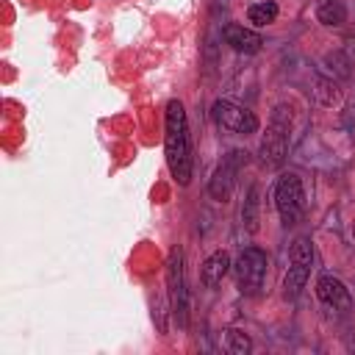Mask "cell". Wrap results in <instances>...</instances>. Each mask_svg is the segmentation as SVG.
I'll use <instances>...</instances> for the list:
<instances>
[{
  "mask_svg": "<svg viewBox=\"0 0 355 355\" xmlns=\"http://www.w3.org/2000/svg\"><path fill=\"white\" fill-rule=\"evenodd\" d=\"M164 153H166V166L172 178L180 186H189L191 180V141H189V122H186V108L180 100L166 103V133H164Z\"/></svg>",
  "mask_w": 355,
  "mask_h": 355,
  "instance_id": "6da1fadb",
  "label": "cell"
},
{
  "mask_svg": "<svg viewBox=\"0 0 355 355\" xmlns=\"http://www.w3.org/2000/svg\"><path fill=\"white\" fill-rule=\"evenodd\" d=\"M288 139H291V108L277 105L272 111L266 136L261 141V161L266 166H280L286 161V153H288Z\"/></svg>",
  "mask_w": 355,
  "mask_h": 355,
  "instance_id": "7a4b0ae2",
  "label": "cell"
},
{
  "mask_svg": "<svg viewBox=\"0 0 355 355\" xmlns=\"http://www.w3.org/2000/svg\"><path fill=\"white\" fill-rule=\"evenodd\" d=\"M275 205L280 214V222L286 227L297 225L302 211H305V194H302V180L294 172H286L275 183Z\"/></svg>",
  "mask_w": 355,
  "mask_h": 355,
  "instance_id": "3957f363",
  "label": "cell"
},
{
  "mask_svg": "<svg viewBox=\"0 0 355 355\" xmlns=\"http://www.w3.org/2000/svg\"><path fill=\"white\" fill-rule=\"evenodd\" d=\"M266 252L258 247H247L241 250L239 261H236V286L241 294H258L266 277Z\"/></svg>",
  "mask_w": 355,
  "mask_h": 355,
  "instance_id": "277c9868",
  "label": "cell"
},
{
  "mask_svg": "<svg viewBox=\"0 0 355 355\" xmlns=\"http://www.w3.org/2000/svg\"><path fill=\"white\" fill-rule=\"evenodd\" d=\"M288 258H291V266H288V272H286L283 291H286V297H297V294L302 291V286H305V280H308V275H311V263H313L311 239H305V236L294 239Z\"/></svg>",
  "mask_w": 355,
  "mask_h": 355,
  "instance_id": "5b68a950",
  "label": "cell"
},
{
  "mask_svg": "<svg viewBox=\"0 0 355 355\" xmlns=\"http://www.w3.org/2000/svg\"><path fill=\"white\" fill-rule=\"evenodd\" d=\"M166 283H169V302L172 313L180 327H186V313H189V294H186V280H183V250L175 247L166 261Z\"/></svg>",
  "mask_w": 355,
  "mask_h": 355,
  "instance_id": "8992f818",
  "label": "cell"
},
{
  "mask_svg": "<svg viewBox=\"0 0 355 355\" xmlns=\"http://www.w3.org/2000/svg\"><path fill=\"white\" fill-rule=\"evenodd\" d=\"M211 114H214V122L219 128L230 130V133L250 136V133L258 130V116L250 108H241V105H236L230 100H216L214 108H211Z\"/></svg>",
  "mask_w": 355,
  "mask_h": 355,
  "instance_id": "52a82bcc",
  "label": "cell"
},
{
  "mask_svg": "<svg viewBox=\"0 0 355 355\" xmlns=\"http://www.w3.org/2000/svg\"><path fill=\"white\" fill-rule=\"evenodd\" d=\"M316 297H319L324 305H330V308H344V311H347V308L352 305L347 286H344L336 275H322V277L316 280Z\"/></svg>",
  "mask_w": 355,
  "mask_h": 355,
  "instance_id": "ba28073f",
  "label": "cell"
},
{
  "mask_svg": "<svg viewBox=\"0 0 355 355\" xmlns=\"http://www.w3.org/2000/svg\"><path fill=\"white\" fill-rule=\"evenodd\" d=\"M225 42L236 50V53H258L261 50V44H263V39H261V33H255L252 28H244V25H239V22H230V25H225Z\"/></svg>",
  "mask_w": 355,
  "mask_h": 355,
  "instance_id": "9c48e42d",
  "label": "cell"
},
{
  "mask_svg": "<svg viewBox=\"0 0 355 355\" xmlns=\"http://www.w3.org/2000/svg\"><path fill=\"white\" fill-rule=\"evenodd\" d=\"M227 269H230V255H227L225 250L208 255V258L202 261V266H200V280H202V286H205V288H216V286L222 283V277L227 275Z\"/></svg>",
  "mask_w": 355,
  "mask_h": 355,
  "instance_id": "30bf717a",
  "label": "cell"
},
{
  "mask_svg": "<svg viewBox=\"0 0 355 355\" xmlns=\"http://www.w3.org/2000/svg\"><path fill=\"white\" fill-rule=\"evenodd\" d=\"M233 158H236V153H230ZM233 158L230 161H225L216 172H214V178H211V183H208V191H211V197L214 200H227L230 197V191H233V175H236V166H233Z\"/></svg>",
  "mask_w": 355,
  "mask_h": 355,
  "instance_id": "8fae6325",
  "label": "cell"
},
{
  "mask_svg": "<svg viewBox=\"0 0 355 355\" xmlns=\"http://www.w3.org/2000/svg\"><path fill=\"white\" fill-rule=\"evenodd\" d=\"M316 17L322 25H341L347 19V8L344 0H319L316 6Z\"/></svg>",
  "mask_w": 355,
  "mask_h": 355,
  "instance_id": "7c38bea8",
  "label": "cell"
},
{
  "mask_svg": "<svg viewBox=\"0 0 355 355\" xmlns=\"http://www.w3.org/2000/svg\"><path fill=\"white\" fill-rule=\"evenodd\" d=\"M277 3H272V0H263V3H252L250 8H247V19L252 22V25H258V28H263V25H269V22H275L277 19Z\"/></svg>",
  "mask_w": 355,
  "mask_h": 355,
  "instance_id": "4fadbf2b",
  "label": "cell"
},
{
  "mask_svg": "<svg viewBox=\"0 0 355 355\" xmlns=\"http://www.w3.org/2000/svg\"><path fill=\"white\" fill-rule=\"evenodd\" d=\"M241 219L247 225V230H258V189L252 186L247 194V202L241 208Z\"/></svg>",
  "mask_w": 355,
  "mask_h": 355,
  "instance_id": "5bb4252c",
  "label": "cell"
},
{
  "mask_svg": "<svg viewBox=\"0 0 355 355\" xmlns=\"http://www.w3.org/2000/svg\"><path fill=\"white\" fill-rule=\"evenodd\" d=\"M227 347H230V352H236V355H247V352L252 349V341H250V336H247L244 330H230V333H227Z\"/></svg>",
  "mask_w": 355,
  "mask_h": 355,
  "instance_id": "9a60e30c",
  "label": "cell"
},
{
  "mask_svg": "<svg viewBox=\"0 0 355 355\" xmlns=\"http://www.w3.org/2000/svg\"><path fill=\"white\" fill-rule=\"evenodd\" d=\"M352 236H355V227H352Z\"/></svg>",
  "mask_w": 355,
  "mask_h": 355,
  "instance_id": "2e32d148",
  "label": "cell"
}]
</instances>
